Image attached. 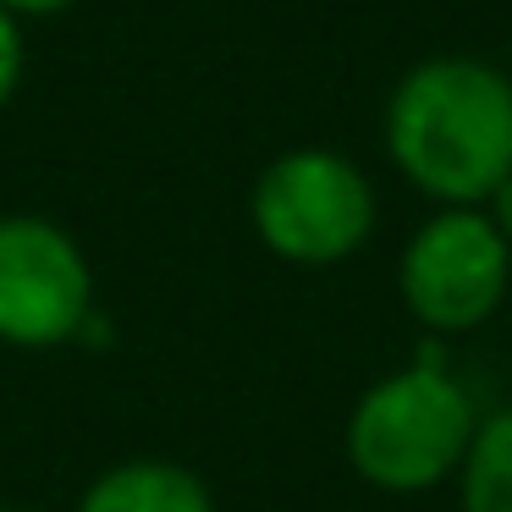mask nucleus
<instances>
[{
    "label": "nucleus",
    "mask_w": 512,
    "mask_h": 512,
    "mask_svg": "<svg viewBox=\"0 0 512 512\" xmlns=\"http://www.w3.org/2000/svg\"><path fill=\"white\" fill-rule=\"evenodd\" d=\"M386 155L441 210H479L512 177V78L468 56L419 61L386 100Z\"/></svg>",
    "instance_id": "obj_1"
},
{
    "label": "nucleus",
    "mask_w": 512,
    "mask_h": 512,
    "mask_svg": "<svg viewBox=\"0 0 512 512\" xmlns=\"http://www.w3.org/2000/svg\"><path fill=\"white\" fill-rule=\"evenodd\" d=\"M441 336L419 342V358L380 375L347 413V463L386 496H419L457 479L485 413L446 369Z\"/></svg>",
    "instance_id": "obj_2"
},
{
    "label": "nucleus",
    "mask_w": 512,
    "mask_h": 512,
    "mask_svg": "<svg viewBox=\"0 0 512 512\" xmlns=\"http://www.w3.org/2000/svg\"><path fill=\"white\" fill-rule=\"evenodd\" d=\"M248 221L287 265H342L375 232V188L336 149H287L259 171Z\"/></svg>",
    "instance_id": "obj_3"
},
{
    "label": "nucleus",
    "mask_w": 512,
    "mask_h": 512,
    "mask_svg": "<svg viewBox=\"0 0 512 512\" xmlns=\"http://www.w3.org/2000/svg\"><path fill=\"white\" fill-rule=\"evenodd\" d=\"M512 287V248L490 226L485 210H435L408 237L397 265L402 309L430 336H463L479 331L490 314L507 303Z\"/></svg>",
    "instance_id": "obj_4"
},
{
    "label": "nucleus",
    "mask_w": 512,
    "mask_h": 512,
    "mask_svg": "<svg viewBox=\"0 0 512 512\" xmlns=\"http://www.w3.org/2000/svg\"><path fill=\"white\" fill-rule=\"evenodd\" d=\"M94 270L78 237L45 215H0V342L61 347L89 331Z\"/></svg>",
    "instance_id": "obj_5"
},
{
    "label": "nucleus",
    "mask_w": 512,
    "mask_h": 512,
    "mask_svg": "<svg viewBox=\"0 0 512 512\" xmlns=\"http://www.w3.org/2000/svg\"><path fill=\"white\" fill-rule=\"evenodd\" d=\"M78 512H215V496L171 457H127L83 490Z\"/></svg>",
    "instance_id": "obj_6"
},
{
    "label": "nucleus",
    "mask_w": 512,
    "mask_h": 512,
    "mask_svg": "<svg viewBox=\"0 0 512 512\" xmlns=\"http://www.w3.org/2000/svg\"><path fill=\"white\" fill-rule=\"evenodd\" d=\"M457 507L512 512V408H496L479 419L474 446L457 468Z\"/></svg>",
    "instance_id": "obj_7"
},
{
    "label": "nucleus",
    "mask_w": 512,
    "mask_h": 512,
    "mask_svg": "<svg viewBox=\"0 0 512 512\" xmlns=\"http://www.w3.org/2000/svg\"><path fill=\"white\" fill-rule=\"evenodd\" d=\"M17 83H23V23L0 6V111L12 105Z\"/></svg>",
    "instance_id": "obj_8"
},
{
    "label": "nucleus",
    "mask_w": 512,
    "mask_h": 512,
    "mask_svg": "<svg viewBox=\"0 0 512 512\" xmlns=\"http://www.w3.org/2000/svg\"><path fill=\"white\" fill-rule=\"evenodd\" d=\"M485 215H490V226H496V232L507 237V248H512V177L485 199Z\"/></svg>",
    "instance_id": "obj_9"
},
{
    "label": "nucleus",
    "mask_w": 512,
    "mask_h": 512,
    "mask_svg": "<svg viewBox=\"0 0 512 512\" xmlns=\"http://www.w3.org/2000/svg\"><path fill=\"white\" fill-rule=\"evenodd\" d=\"M0 6L23 23V17H56V12H67V6H78V0H0Z\"/></svg>",
    "instance_id": "obj_10"
},
{
    "label": "nucleus",
    "mask_w": 512,
    "mask_h": 512,
    "mask_svg": "<svg viewBox=\"0 0 512 512\" xmlns=\"http://www.w3.org/2000/svg\"><path fill=\"white\" fill-rule=\"evenodd\" d=\"M0 512H34V507H0Z\"/></svg>",
    "instance_id": "obj_11"
}]
</instances>
